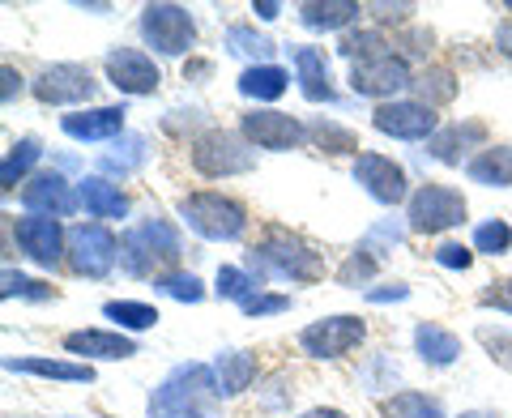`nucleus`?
<instances>
[{
    "label": "nucleus",
    "instance_id": "obj_1",
    "mask_svg": "<svg viewBox=\"0 0 512 418\" xmlns=\"http://www.w3.org/2000/svg\"><path fill=\"white\" fill-rule=\"evenodd\" d=\"M410 218H414V231H440V227H453V222L466 218V201L448 188H423L419 197H414Z\"/></svg>",
    "mask_w": 512,
    "mask_h": 418
},
{
    "label": "nucleus",
    "instance_id": "obj_2",
    "mask_svg": "<svg viewBox=\"0 0 512 418\" xmlns=\"http://www.w3.org/2000/svg\"><path fill=\"white\" fill-rule=\"evenodd\" d=\"M355 342H363V325L355 316H333V320H325V325H312L308 333H303V346H308L316 359H338Z\"/></svg>",
    "mask_w": 512,
    "mask_h": 418
},
{
    "label": "nucleus",
    "instance_id": "obj_3",
    "mask_svg": "<svg viewBox=\"0 0 512 418\" xmlns=\"http://www.w3.org/2000/svg\"><path fill=\"white\" fill-rule=\"evenodd\" d=\"M355 90L359 94H393V90H402L410 86V73H406V64L402 60H393V56H376V60H359L355 64Z\"/></svg>",
    "mask_w": 512,
    "mask_h": 418
},
{
    "label": "nucleus",
    "instance_id": "obj_4",
    "mask_svg": "<svg viewBox=\"0 0 512 418\" xmlns=\"http://www.w3.org/2000/svg\"><path fill=\"white\" fill-rule=\"evenodd\" d=\"M244 133L265 150H291L303 137V128L291 116H278V111H252V116H244Z\"/></svg>",
    "mask_w": 512,
    "mask_h": 418
},
{
    "label": "nucleus",
    "instance_id": "obj_5",
    "mask_svg": "<svg viewBox=\"0 0 512 418\" xmlns=\"http://www.w3.org/2000/svg\"><path fill=\"white\" fill-rule=\"evenodd\" d=\"M231 150H239V146H235V137H227V133H210L197 150H192V163H197L205 175L248 171V167H252V158H248V154H231Z\"/></svg>",
    "mask_w": 512,
    "mask_h": 418
},
{
    "label": "nucleus",
    "instance_id": "obj_6",
    "mask_svg": "<svg viewBox=\"0 0 512 418\" xmlns=\"http://www.w3.org/2000/svg\"><path fill=\"white\" fill-rule=\"evenodd\" d=\"M146 35L158 39L163 52H184L192 39V22L184 9H146Z\"/></svg>",
    "mask_w": 512,
    "mask_h": 418
},
{
    "label": "nucleus",
    "instance_id": "obj_7",
    "mask_svg": "<svg viewBox=\"0 0 512 418\" xmlns=\"http://www.w3.org/2000/svg\"><path fill=\"white\" fill-rule=\"evenodd\" d=\"M43 103H69V99H86L90 94V73L77 69V64H60V69H47L43 82L35 86Z\"/></svg>",
    "mask_w": 512,
    "mask_h": 418
},
{
    "label": "nucleus",
    "instance_id": "obj_8",
    "mask_svg": "<svg viewBox=\"0 0 512 418\" xmlns=\"http://www.w3.org/2000/svg\"><path fill=\"white\" fill-rule=\"evenodd\" d=\"M107 73L116 77V86L133 90V94H146V90L158 86V69L141 52H116L107 60Z\"/></svg>",
    "mask_w": 512,
    "mask_h": 418
},
{
    "label": "nucleus",
    "instance_id": "obj_9",
    "mask_svg": "<svg viewBox=\"0 0 512 418\" xmlns=\"http://www.w3.org/2000/svg\"><path fill=\"white\" fill-rule=\"evenodd\" d=\"M431 111L419 107V103H397V107H380L376 111V128H384V133L393 137H423L431 133Z\"/></svg>",
    "mask_w": 512,
    "mask_h": 418
},
{
    "label": "nucleus",
    "instance_id": "obj_10",
    "mask_svg": "<svg viewBox=\"0 0 512 418\" xmlns=\"http://www.w3.org/2000/svg\"><path fill=\"white\" fill-rule=\"evenodd\" d=\"M69 350H86V355H99V359H128L133 355V342H124V337H107V333H73Z\"/></svg>",
    "mask_w": 512,
    "mask_h": 418
},
{
    "label": "nucleus",
    "instance_id": "obj_11",
    "mask_svg": "<svg viewBox=\"0 0 512 418\" xmlns=\"http://www.w3.org/2000/svg\"><path fill=\"white\" fill-rule=\"evenodd\" d=\"M363 175L372 180V192L384 201H397L402 197V171L393 163H384V158H363Z\"/></svg>",
    "mask_w": 512,
    "mask_h": 418
},
{
    "label": "nucleus",
    "instance_id": "obj_12",
    "mask_svg": "<svg viewBox=\"0 0 512 418\" xmlns=\"http://www.w3.org/2000/svg\"><path fill=\"white\" fill-rule=\"evenodd\" d=\"M22 239L30 256H39V261H52L56 256V227L52 222H22Z\"/></svg>",
    "mask_w": 512,
    "mask_h": 418
},
{
    "label": "nucleus",
    "instance_id": "obj_13",
    "mask_svg": "<svg viewBox=\"0 0 512 418\" xmlns=\"http://www.w3.org/2000/svg\"><path fill=\"white\" fill-rule=\"evenodd\" d=\"M359 13V5H308L303 9V22L312 26H346Z\"/></svg>",
    "mask_w": 512,
    "mask_h": 418
},
{
    "label": "nucleus",
    "instance_id": "obj_14",
    "mask_svg": "<svg viewBox=\"0 0 512 418\" xmlns=\"http://www.w3.org/2000/svg\"><path fill=\"white\" fill-rule=\"evenodd\" d=\"M107 316H128V325H137V329H146V325H154V320H158L154 308H137V303H111Z\"/></svg>",
    "mask_w": 512,
    "mask_h": 418
},
{
    "label": "nucleus",
    "instance_id": "obj_15",
    "mask_svg": "<svg viewBox=\"0 0 512 418\" xmlns=\"http://www.w3.org/2000/svg\"><path fill=\"white\" fill-rule=\"evenodd\" d=\"M308 418H342L338 410H316V414H308Z\"/></svg>",
    "mask_w": 512,
    "mask_h": 418
}]
</instances>
